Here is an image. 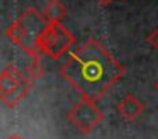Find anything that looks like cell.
I'll return each mask as SVG.
<instances>
[{"label": "cell", "mask_w": 158, "mask_h": 139, "mask_svg": "<svg viewBox=\"0 0 158 139\" xmlns=\"http://www.w3.org/2000/svg\"><path fill=\"white\" fill-rule=\"evenodd\" d=\"M126 73V68L95 37L87 39L61 64L60 75L83 98L100 100Z\"/></svg>", "instance_id": "1"}, {"label": "cell", "mask_w": 158, "mask_h": 139, "mask_svg": "<svg viewBox=\"0 0 158 139\" xmlns=\"http://www.w3.org/2000/svg\"><path fill=\"white\" fill-rule=\"evenodd\" d=\"M46 26L48 22L43 12H39L36 7H29L17 17V20H14L5 29V37L12 44L21 47L32 59H41V53L38 49V37L46 29Z\"/></svg>", "instance_id": "2"}, {"label": "cell", "mask_w": 158, "mask_h": 139, "mask_svg": "<svg viewBox=\"0 0 158 139\" xmlns=\"http://www.w3.org/2000/svg\"><path fill=\"white\" fill-rule=\"evenodd\" d=\"M32 88V80L22 73L19 66L7 64L0 73V100L7 108H15Z\"/></svg>", "instance_id": "3"}, {"label": "cell", "mask_w": 158, "mask_h": 139, "mask_svg": "<svg viewBox=\"0 0 158 139\" xmlns=\"http://www.w3.org/2000/svg\"><path fill=\"white\" fill-rule=\"evenodd\" d=\"M75 44V36L61 24H48L38 37V49L41 56L60 59Z\"/></svg>", "instance_id": "4"}, {"label": "cell", "mask_w": 158, "mask_h": 139, "mask_svg": "<svg viewBox=\"0 0 158 139\" xmlns=\"http://www.w3.org/2000/svg\"><path fill=\"white\" fill-rule=\"evenodd\" d=\"M104 112L97 107V104L89 98H80L68 110V121L75 125L80 134L87 136L104 121Z\"/></svg>", "instance_id": "5"}, {"label": "cell", "mask_w": 158, "mask_h": 139, "mask_svg": "<svg viewBox=\"0 0 158 139\" xmlns=\"http://www.w3.org/2000/svg\"><path fill=\"white\" fill-rule=\"evenodd\" d=\"M116 112L123 121L133 122L139 119L144 112V104L133 93H127L116 104Z\"/></svg>", "instance_id": "6"}, {"label": "cell", "mask_w": 158, "mask_h": 139, "mask_svg": "<svg viewBox=\"0 0 158 139\" xmlns=\"http://www.w3.org/2000/svg\"><path fill=\"white\" fill-rule=\"evenodd\" d=\"M43 15L48 24H60V20L66 15V7L61 0H48L43 9Z\"/></svg>", "instance_id": "7"}, {"label": "cell", "mask_w": 158, "mask_h": 139, "mask_svg": "<svg viewBox=\"0 0 158 139\" xmlns=\"http://www.w3.org/2000/svg\"><path fill=\"white\" fill-rule=\"evenodd\" d=\"M26 75H27V78L32 81L41 78L43 75H44V66H43L41 59H32L31 63L27 64V68H26Z\"/></svg>", "instance_id": "8"}, {"label": "cell", "mask_w": 158, "mask_h": 139, "mask_svg": "<svg viewBox=\"0 0 158 139\" xmlns=\"http://www.w3.org/2000/svg\"><path fill=\"white\" fill-rule=\"evenodd\" d=\"M146 43L150 44L153 49H158V29H153L150 34L146 36Z\"/></svg>", "instance_id": "9"}, {"label": "cell", "mask_w": 158, "mask_h": 139, "mask_svg": "<svg viewBox=\"0 0 158 139\" xmlns=\"http://www.w3.org/2000/svg\"><path fill=\"white\" fill-rule=\"evenodd\" d=\"M97 2L100 3V5H109L110 2H114V0H97Z\"/></svg>", "instance_id": "10"}, {"label": "cell", "mask_w": 158, "mask_h": 139, "mask_svg": "<svg viewBox=\"0 0 158 139\" xmlns=\"http://www.w3.org/2000/svg\"><path fill=\"white\" fill-rule=\"evenodd\" d=\"M7 139H24V137H22V136H19V134H10Z\"/></svg>", "instance_id": "11"}, {"label": "cell", "mask_w": 158, "mask_h": 139, "mask_svg": "<svg viewBox=\"0 0 158 139\" xmlns=\"http://www.w3.org/2000/svg\"><path fill=\"white\" fill-rule=\"evenodd\" d=\"M155 90L158 92V80H156V83H155Z\"/></svg>", "instance_id": "12"}, {"label": "cell", "mask_w": 158, "mask_h": 139, "mask_svg": "<svg viewBox=\"0 0 158 139\" xmlns=\"http://www.w3.org/2000/svg\"><path fill=\"white\" fill-rule=\"evenodd\" d=\"M121 2H126V0H121Z\"/></svg>", "instance_id": "13"}]
</instances>
